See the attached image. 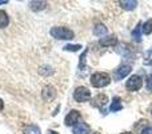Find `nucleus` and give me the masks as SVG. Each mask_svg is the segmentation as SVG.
Returning <instances> with one entry per match:
<instances>
[{
	"label": "nucleus",
	"mask_w": 152,
	"mask_h": 134,
	"mask_svg": "<svg viewBox=\"0 0 152 134\" xmlns=\"http://www.w3.org/2000/svg\"><path fill=\"white\" fill-rule=\"evenodd\" d=\"M87 53H88V50L84 51L83 55L80 56V62H79V68H80V70H81V68H83V70L86 68V56H87Z\"/></svg>",
	"instance_id": "nucleus-21"
},
{
	"label": "nucleus",
	"mask_w": 152,
	"mask_h": 134,
	"mask_svg": "<svg viewBox=\"0 0 152 134\" xmlns=\"http://www.w3.org/2000/svg\"><path fill=\"white\" fill-rule=\"evenodd\" d=\"M80 122V113L77 110H71L68 114H67L66 119H64V124L67 126H75Z\"/></svg>",
	"instance_id": "nucleus-6"
},
{
	"label": "nucleus",
	"mask_w": 152,
	"mask_h": 134,
	"mask_svg": "<svg viewBox=\"0 0 152 134\" xmlns=\"http://www.w3.org/2000/svg\"><path fill=\"white\" fill-rule=\"evenodd\" d=\"M91 84L94 87H105L111 83V76L107 73H95L94 75H91Z\"/></svg>",
	"instance_id": "nucleus-2"
},
{
	"label": "nucleus",
	"mask_w": 152,
	"mask_h": 134,
	"mask_svg": "<svg viewBox=\"0 0 152 134\" xmlns=\"http://www.w3.org/2000/svg\"><path fill=\"white\" fill-rule=\"evenodd\" d=\"M53 71H52V68L51 67H48V66H42L39 68V74L40 75H44V76H48V75H51Z\"/></svg>",
	"instance_id": "nucleus-19"
},
{
	"label": "nucleus",
	"mask_w": 152,
	"mask_h": 134,
	"mask_svg": "<svg viewBox=\"0 0 152 134\" xmlns=\"http://www.w3.org/2000/svg\"><path fill=\"white\" fill-rule=\"evenodd\" d=\"M118 43V39H116L115 35H110V36H104L99 40V44L102 47H113V46Z\"/></svg>",
	"instance_id": "nucleus-9"
},
{
	"label": "nucleus",
	"mask_w": 152,
	"mask_h": 134,
	"mask_svg": "<svg viewBox=\"0 0 152 134\" xmlns=\"http://www.w3.org/2000/svg\"><path fill=\"white\" fill-rule=\"evenodd\" d=\"M145 84H147L148 91H152V74L147 76V81H145Z\"/></svg>",
	"instance_id": "nucleus-23"
},
{
	"label": "nucleus",
	"mask_w": 152,
	"mask_h": 134,
	"mask_svg": "<svg viewBox=\"0 0 152 134\" xmlns=\"http://www.w3.org/2000/svg\"><path fill=\"white\" fill-rule=\"evenodd\" d=\"M119 4L121 5V8L127 11H132L136 8L137 5V1H134V0H124V1H119Z\"/></svg>",
	"instance_id": "nucleus-12"
},
{
	"label": "nucleus",
	"mask_w": 152,
	"mask_h": 134,
	"mask_svg": "<svg viewBox=\"0 0 152 134\" xmlns=\"http://www.w3.org/2000/svg\"><path fill=\"white\" fill-rule=\"evenodd\" d=\"M89 132H91V127L87 124H84V122H79L72 129V133L74 134H89Z\"/></svg>",
	"instance_id": "nucleus-10"
},
{
	"label": "nucleus",
	"mask_w": 152,
	"mask_h": 134,
	"mask_svg": "<svg viewBox=\"0 0 152 134\" xmlns=\"http://www.w3.org/2000/svg\"><path fill=\"white\" fill-rule=\"evenodd\" d=\"M42 98L45 101V102H51V101H53L56 98L55 87L51 86V84L44 86V87H43V90H42Z\"/></svg>",
	"instance_id": "nucleus-5"
},
{
	"label": "nucleus",
	"mask_w": 152,
	"mask_h": 134,
	"mask_svg": "<svg viewBox=\"0 0 152 134\" xmlns=\"http://www.w3.org/2000/svg\"><path fill=\"white\" fill-rule=\"evenodd\" d=\"M132 67L129 66V64H124V66H120L118 68V70L115 71V74H113V78L116 79V81H120V79H123L124 76H127L129 73H131Z\"/></svg>",
	"instance_id": "nucleus-8"
},
{
	"label": "nucleus",
	"mask_w": 152,
	"mask_h": 134,
	"mask_svg": "<svg viewBox=\"0 0 152 134\" xmlns=\"http://www.w3.org/2000/svg\"><path fill=\"white\" fill-rule=\"evenodd\" d=\"M3 107H4V102H3V99L0 98V111L3 110Z\"/></svg>",
	"instance_id": "nucleus-24"
},
{
	"label": "nucleus",
	"mask_w": 152,
	"mask_h": 134,
	"mask_svg": "<svg viewBox=\"0 0 152 134\" xmlns=\"http://www.w3.org/2000/svg\"><path fill=\"white\" fill-rule=\"evenodd\" d=\"M140 26H142V24L139 23L136 27H135L134 31H132V36H134V39L136 40L137 43L142 42V27H140Z\"/></svg>",
	"instance_id": "nucleus-17"
},
{
	"label": "nucleus",
	"mask_w": 152,
	"mask_h": 134,
	"mask_svg": "<svg viewBox=\"0 0 152 134\" xmlns=\"http://www.w3.org/2000/svg\"><path fill=\"white\" fill-rule=\"evenodd\" d=\"M107 102H108V98H107V95L105 94H97L96 97L92 99V106H95V107H97V109H100V110L104 113V106L107 105Z\"/></svg>",
	"instance_id": "nucleus-7"
},
{
	"label": "nucleus",
	"mask_w": 152,
	"mask_h": 134,
	"mask_svg": "<svg viewBox=\"0 0 152 134\" xmlns=\"http://www.w3.org/2000/svg\"><path fill=\"white\" fill-rule=\"evenodd\" d=\"M121 134H132L131 132H126V133H121Z\"/></svg>",
	"instance_id": "nucleus-27"
},
{
	"label": "nucleus",
	"mask_w": 152,
	"mask_h": 134,
	"mask_svg": "<svg viewBox=\"0 0 152 134\" xmlns=\"http://www.w3.org/2000/svg\"><path fill=\"white\" fill-rule=\"evenodd\" d=\"M51 36L59 40H71L74 39L75 34L72 30L67 28V27H52L50 31Z\"/></svg>",
	"instance_id": "nucleus-1"
},
{
	"label": "nucleus",
	"mask_w": 152,
	"mask_h": 134,
	"mask_svg": "<svg viewBox=\"0 0 152 134\" xmlns=\"http://www.w3.org/2000/svg\"><path fill=\"white\" fill-rule=\"evenodd\" d=\"M143 86V79L139 75H132L129 76V79L126 82V87L128 91H137Z\"/></svg>",
	"instance_id": "nucleus-4"
},
{
	"label": "nucleus",
	"mask_w": 152,
	"mask_h": 134,
	"mask_svg": "<svg viewBox=\"0 0 152 134\" xmlns=\"http://www.w3.org/2000/svg\"><path fill=\"white\" fill-rule=\"evenodd\" d=\"M140 133H142V134H152V125L145 124L144 125V129H143Z\"/></svg>",
	"instance_id": "nucleus-22"
},
{
	"label": "nucleus",
	"mask_w": 152,
	"mask_h": 134,
	"mask_svg": "<svg viewBox=\"0 0 152 134\" xmlns=\"http://www.w3.org/2000/svg\"><path fill=\"white\" fill-rule=\"evenodd\" d=\"M7 0H0V4H7Z\"/></svg>",
	"instance_id": "nucleus-25"
},
{
	"label": "nucleus",
	"mask_w": 152,
	"mask_h": 134,
	"mask_svg": "<svg viewBox=\"0 0 152 134\" xmlns=\"http://www.w3.org/2000/svg\"><path fill=\"white\" fill-rule=\"evenodd\" d=\"M80 48H81L80 44H67V46H64V50H66V51H72V53L79 51Z\"/></svg>",
	"instance_id": "nucleus-20"
},
{
	"label": "nucleus",
	"mask_w": 152,
	"mask_h": 134,
	"mask_svg": "<svg viewBox=\"0 0 152 134\" xmlns=\"http://www.w3.org/2000/svg\"><path fill=\"white\" fill-rule=\"evenodd\" d=\"M142 31H143V34H145V35L152 34V19H148L145 23H143Z\"/></svg>",
	"instance_id": "nucleus-18"
},
{
	"label": "nucleus",
	"mask_w": 152,
	"mask_h": 134,
	"mask_svg": "<svg viewBox=\"0 0 152 134\" xmlns=\"http://www.w3.org/2000/svg\"><path fill=\"white\" fill-rule=\"evenodd\" d=\"M74 99L76 102H87V101L91 99V93L87 87L84 86H80L74 91Z\"/></svg>",
	"instance_id": "nucleus-3"
},
{
	"label": "nucleus",
	"mask_w": 152,
	"mask_h": 134,
	"mask_svg": "<svg viewBox=\"0 0 152 134\" xmlns=\"http://www.w3.org/2000/svg\"><path fill=\"white\" fill-rule=\"evenodd\" d=\"M24 134H42L40 127L36 125H28L24 127Z\"/></svg>",
	"instance_id": "nucleus-16"
},
{
	"label": "nucleus",
	"mask_w": 152,
	"mask_h": 134,
	"mask_svg": "<svg viewBox=\"0 0 152 134\" xmlns=\"http://www.w3.org/2000/svg\"><path fill=\"white\" fill-rule=\"evenodd\" d=\"M48 134H59V133H56V132H53V130H50V132H48Z\"/></svg>",
	"instance_id": "nucleus-26"
},
{
	"label": "nucleus",
	"mask_w": 152,
	"mask_h": 134,
	"mask_svg": "<svg viewBox=\"0 0 152 134\" xmlns=\"http://www.w3.org/2000/svg\"><path fill=\"white\" fill-rule=\"evenodd\" d=\"M10 23V18H8L7 12L3 10H0V28H5Z\"/></svg>",
	"instance_id": "nucleus-15"
},
{
	"label": "nucleus",
	"mask_w": 152,
	"mask_h": 134,
	"mask_svg": "<svg viewBox=\"0 0 152 134\" xmlns=\"http://www.w3.org/2000/svg\"><path fill=\"white\" fill-rule=\"evenodd\" d=\"M121 109H123V103H121V99H120L119 97H115V98H113L112 105H111V107H110V110L113 111V113H116V111L121 110Z\"/></svg>",
	"instance_id": "nucleus-14"
},
{
	"label": "nucleus",
	"mask_w": 152,
	"mask_h": 134,
	"mask_svg": "<svg viewBox=\"0 0 152 134\" xmlns=\"http://www.w3.org/2000/svg\"><path fill=\"white\" fill-rule=\"evenodd\" d=\"M45 5H47L45 1H29V8H31L32 11H35V12L43 11L45 8Z\"/></svg>",
	"instance_id": "nucleus-13"
},
{
	"label": "nucleus",
	"mask_w": 152,
	"mask_h": 134,
	"mask_svg": "<svg viewBox=\"0 0 152 134\" xmlns=\"http://www.w3.org/2000/svg\"><path fill=\"white\" fill-rule=\"evenodd\" d=\"M107 32H108L107 27H105L104 24H102V23H97L96 26L94 27V35H95V36L104 38L105 35H107Z\"/></svg>",
	"instance_id": "nucleus-11"
}]
</instances>
